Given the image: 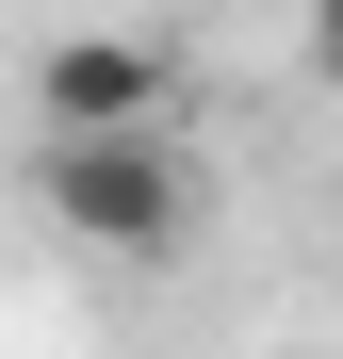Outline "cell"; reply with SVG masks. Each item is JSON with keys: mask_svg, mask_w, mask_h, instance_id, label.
<instances>
[{"mask_svg": "<svg viewBox=\"0 0 343 359\" xmlns=\"http://www.w3.org/2000/svg\"><path fill=\"white\" fill-rule=\"evenodd\" d=\"M163 82H180V66H163L147 33H66V49L33 66V114H49V131H147Z\"/></svg>", "mask_w": 343, "mask_h": 359, "instance_id": "2", "label": "cell"}, {"mask_svg": "<svg viewBox=\"0 0 343 359\" xmlns=\"http://www.w3.org/2000/svg\"><path fill=\"white\" fill-rule=\"evenodd\" d=\"M311 66H327V82H343V0H311Z\"/></svg>", "mask_w": 343, "mask_h": 359, "instance_id": "3", "label": "cell"}, {"mask_svg": "<svg viewBox=\"0 0 343 359\" xmlns=\"http://www.w3.org/2000/svg\"><path fill=\"white\" fill-rule=\"evenodd\" d=\"M33 196H49V229H66L82 262H163L196 229V147L163 131H49V163H33Z\"/></svg>", "mask_w": 343, "mask_h": 359, "instance_id": "1", "label": "cell"}]
</instances>
